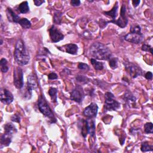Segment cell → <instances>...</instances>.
<instances>
[{
    "label": "cell",
    "mask_w": 153,
    "mask_h": 153,
    "mask_svg": "<svg viewBox=\"0 0 153 153\" xmlns=\"http://www.w3.org/2000/svg\"><path fill=\"white\" fill-rule=\"evenodd\" d=\"M14 56L16 62L19 65H26L29 62V54L23 41L20 39L16 44Z\"/></svg>",
    "instance_id": "1"
},
{
    "label": "cell",
    "mask_w": 153,
    "mask_h": 153,
    "mask_svg": "<svg viewBox=\"0 0 153 153\" xmlns=\"http://www.w3.org/2000/svg\"><path fill=\"white\" fill-rule=\"evenodd\" d=\"M90 55L98 60H109L111 57L110 50L105 45L100 42H94L89 49Z\"/></svg>",
    "instance_id": "2"
},
{
    "label": "cell",
    "mask_w": 153,
    "mask_h": 153,
    "mask_svg": "<svg viewBox=\"0 0 153 153\" xmlns=\"http://www.w3.org/2000/svg\"><path fill=\"white\" fill-rule=\"evenodd\" d=\"M124 39L133 44H139L143 40V35L141 32L139 25L134 24L131 26L130 30L124 36Z\"/></svg>",
    "instance_id": "3"
},
{
    "label": "cell",
    "mask_w": 153,
    "mask_h": 153,
    "mask_svg": "<svg viewBox=\"0 0 153 153\" xmlns=\"http://www.w3.org/2000/svg\"><path fill=\"white\" fill-rule=\"evenodd\" d=\"M38 106L40 112L45 117L49 118L50 120L51 121V123H55L56 121V120L54 116L53 112L51 111V109L47 104L46 100L42 97H39L38 99Z\"/></svg>",
    "instance_id": "4"
},
{
    "label": "cell",
    "mask_w": 153,
    "mask_h": 153,
    "mask_svg": "<svg viewBox=\"0 0 153 153\" xmlns=\"http://www.w3.org/2000/svg\"><path fill=\"white\" fill-rule=\"evenodd\" d=\"M105 109L106 111H116L120 108V104L114 99V96L112 93L106 92L105 94Z\"/></svg>",
    "instance_id": "5"
},
{
    "label": "cell",
    "mask_w": 153,
    "mask_h": 153,
    "mask_svg": "<svg viewBox=\"0 0 153 153\" xmlns=\"http://www.w3.org/2000/svg\"><path fill=\"white\" fill-rule=\"evenodd\" d=\"M124 65L125 66L126 71L130 75L132 78H135L138 76L142 75V69L136 65L130 62H125L124 63Z\"/></svg>",
    "instance_id": "6"
},
{
    "label": "cell",
    "mask_w": 153,
    "mask_h": 153,
    "mask_svg": "<svg viewBox=\"0 0 153 153\" xmlns=\"http://www.w3.org/2000/svg\"><path fill=\"white\" fill-rule=\"evenodd\" d=\"M108 23H113L114 24H116L117 26L121 28L125 27L128 23V20L126 16V6L125 5L123 4L121 8V12H120V17L117 20H111L110 21L107 22Z\"/></svg>",
    "instance_id": "7"
},
{
    "label": "cell",
    "mask_w": 153,
    "mask_h": 153,
    "mask_svg": "<svg viewBox=\"0 0 153 153\" xmlns=\"http://www.w3.org/2000/svg\"><path fill=\"white\" fill-rule=\"evenodd\" d=\"M13 82L15 87L20 89L23 87V73L20 67H16L13 72Z\"/></svg>",
    "instance_id": "8"
},
{
    "label": "cell",
    "mask_w": 153,
    "mask_h": 153,
    "mask_svg": "<svg viewBox=\"0 0 153 153\" xmlns=\"http://www.w3.org/2000/svg\"><path fill=\"white\" fill-rule=\"evenodd\" d=\"M49 32L51 40L53 42H57L64 38V35L54 25H53L49 29Z\"/></svg>",
    "instance_id": "9"
},
{
    "label": "cell",
    "mask_w": 153,
    "mask_h": 153,
    "mask_svg": "<svg viewBox=\"0 0 153 153\" xmlns=\"http://www.w3.org/2000/svg\"><path fill=\"white\" fill-rule=\"evenodd\" d=\"M98 111V106L96 103H91L87 106L84 111L83 114L84 116L88 118H92L96 116Z\"/></svg>",
    "instance_id": "10"
},
{
    "label": "cell",
    "mask_w": 153,
    "mask_h": 153,
    "mask_svg": "<svg viewBox=\"0 0 153 153\" xmlns=\"http://www.w3.org/2000/svg\"><path fill=\"white\" fill-rule=\"evenodd\" d=\"M84 91L82 90V87L79 86H77L71 93L70 97L72 100L78 103H80L81 102H82L84 98Z\"/></svg>",
    "instance_id": "11"
},
{
    "label": "cell",
    "mask_w": 153,
    "mask_h": 153,
    "mask_svg": "<svg viewBox=\"0 0 153 153\" xmlns=\"http://www.w3.org/2000/svg\"><path fill=\"white\" fill-rule=\"evenodd\" d=\"M1 100L4 103L8 105L11 103L14 99L13 95L12 93L6 88H2L1 90Z\"/></svg>",
    "instance_id": "12"
},
{
    "label": "cell",
    "mask_w": 153,
    "mask_h": 153,
    "mask_svg": "<svg viewBox=\"0 0 153 153\" xmlns=\"http://www.w3.org/2000/svg\"><path fill=\"white\" fill-rule=\"evenodd\" d=\"M38 87V84L35 76L33 75H30L27 76V96H31L32 91L36 89Z\"/></svg>",
    "instance_id": "13"
},
{
    "label": "cell",
    "mask_w": 153,
    "mask_h": 153,
    "mask_svg": "<svg viewBox=\"0 0 153 153\" xmlns=\"http://www.w3.org/2000/svg\"><path fill=\"white\" fill-rule=\"evenodd\" d=\"M7 16L10 22H14L16 23H19V22L20 20V17L15 14V13L13 11L11 8H7Z\"/></svg>",
    "instance_id": "14"
},
{
    "label": "cell",
    "mask_w": 153,
    "mask_h": 153,
    "mask_svg": "<svg viewBox=\"0 0 153 153\" xmlns=\"http://www.w3.org/2000/svg\"><path fill=\"white\" fill-rule=\"evenodd\" d=\"M12 134L4 133L1 137V145L2 148V146H8L11 142V139H12Z\"/></svg>",
    "instance_id": "15"
},
{
    "label": "cell",
    "mask_w": 153,
    "mask_h": 153,
    "mask_svg": "<svg viewBox=\"0 0 153 153\" xmlns=\"http://www.w3.org/2000/svg\"><path fill=\"white\" fill-rule=\"evenodd\" d=\"M118 8V2H117L114 5V7L112 8V10H111L109 11H105L103 13V14L105 16L111 17L112 19V20H115L116 17L117 16Z\"/></svg>",
    "instance_id": "16"
},
{
    "label": "cell",
    "mask_w": 153,
    "mask_h": 153,
    "mask_svg": "<svg viewBox=\"0 0 153 153\" xmlns=\"http://www.w3.org/2000/svg\"><path fill=\"white\" fill-rule=\"evenodd\" d=\"M124 100L128 103V105H131L135 103L136 102V97L133 95V94L130 91H127L123 96Z\"/></svg>",
    "instance_id": "17"
},
{
    "label": "cell",
    "mask_w": 153,
    "mask_h": 153,
    "mask_svg": "<svg viewBox=\"0 0 153 153\" xmlns=\"http://www.w3.org/2000/svg\"><path fill=\"white\" fill-rule=\"evenodd\" d=\"M65 51L66 53L71 54H76L78 52V46L75 44H69L65 45Z\"/></svg>",
    "instance_id": "18"
},
{
    "label": "cell",
    "mask_w": 153,
    "mask_h": 153,
    "mask_svg": "<svg viewBox=\"0 0 153 153\" xmlns=\"http://www.w3.org/2000/svg\"><path fill=\"white\" fill-rule=\"evenodd\" d=\"M4 128L5 133H7L12 135L17 132L16 128L14 127V126L12 123H8L5 124Z\"/></svg>",
    "instance_id": "19"
},
{
    "label": "cell",
    "mask_w": 153,
    "mask_h": 153,
    "mask_svg": "<svg viewBox=\"0 0 153 153\" xmlns=\"http://www.w3.org/2000/svg\"><path fill=\"white\" fill-rule=\"evenodd\" d=\"M87 121V129L88 133L90 134L91 136H94L95 134V123L94 121L92 120H90L89 121Z\"/></svg>",
    "instance_id": "20"
},
{
    "label": "cell",
    "mask_w": 153,
    "mask_h": 153,
    "mask_svg": "<svg viewBox=\"0 0 153 153\" xmlns=\"http://www.w3.org/2000/svg\"><path fill=\"white\" fill-rule=\"evenodd\" d=\"M19 10L22 14L27 13L29 11V7L27 1H24L22 2L19 5Z\"/></svg>",
    "instance_id": "21"
},
{
    "label": "cell",
    "mask_w": 153,
    "mask_h": 153,
    "mask_svg": "<svg viewBox=\"0 0 153 153\" xmlns=\"http://www.w3.org/2000/svg\"><path fill=\"white\" fill-rule=\"evenodd\" d=\"M19 24L23 28V29H29L31 26L30 22L27 20L26 18H22L19 22Z\"/></svg>",
    "instance_id": "22"
},
{
    "label": "cell",
    "mask_w": 153,
    "mask_h": 153,
    "mask_svg": "<svg viewBox=\"0 0 153 153\" xmlns=\"http://www.w3.org/2000/svg\"><path fill=\"white\" fill-rule=\"evenodd\" d=\"M90 61H91V63L93 66L94 67V68L96 70L100 71L103 68V65L102 62H98L94 59H91Z\"/></svg>",
    "instance_id": "23"
},
{
    "label": "cell",
    "mask_w": 153,
    "mask_h": 153,
    "mask_svg": "<svg viewBox=\"0 0 153 153\" xmlns=\"http://www.w3.org/2000/svg\"><path fill=\"white\" fill-rule=\"evenodd\" d=\"M8 62L5 58L1 59L0 61V66H1V70L2 72H7L8 70V67L7 65Z\"/></svg>",
    "instance_id": "24"
},
{
    "label": "cell",
    "mask_w": 153,
    "mask_h": 153,
    "mask_svg": "<svg viewBox=\"0 0 153 153\" xmlns=\"http://www.w3.org/2000/svg\"><path fill=\"white\" fill-rule=\"evenodd\" d=\"M140 149L142 152H147V151H151L153 150L152 145H149L148 142H143L141 145Z\"/></svg>",
    "instance_id": "25"
},
{
    "label": "cell",
    "mask_w": 153,
    "mask_h": 153,
    "mask_svg": "<svg viewBox=\"0 0 153 153\" xmlns=\"http://www.w3.org/2000/svg\"><path fill=\"white\" fill-rule=\"evenodd\" d=\"M57 89L55 88H53V87L50 88V89L48 90V94L50 96L52 101L53 100L55 102L57 100Z\"/></svg>",
    "instance_id": "26"
},
{
    "label": "cell",
    "mask_w": 153,
    "mask_h": 153,
    "mask_svg": "<svg viewBox=\"0 0 153 153\" xmlns=\"http://www.w3.org/2000/svg\"><path fill=\"white\" fill-rule=\"evenodd\" d=\"M144 130L146 133H153V125L152 123H146L144 126Z\"/></svg>",
    "instance_id": "27"
},
{
    "label": "cell",
    "mask_w": 153,
    "mask_h": 153,
    "mask_svg": "<svg viewBox=\"0 0 153 153\" xmlns=\"http://www.w3.org/2000/svg\"><path fill=\"white\" fill-rule=\"evenodd\" d=\"M62 19V13L59 11H57L54 13V22L55 23L60 25Z\"/></svg>",
    "instance_id": "28"
},
{
    "label": "cell",
    "mask_w": 153,
    "mask_h": 153,
    "mask_svg": "<svg viewBox=\"0 0 153 153\" xmlns=\"http://www.w3.org/2000/svg\"><path fill=\"white\" fill-rule=\"evenodd\" d=\"M109 64L112 69H115L117 67V59L115 57H111L109 59Z\"/></svg>",
    "instance_id": "29"
},
{
    "label": "cell",
    "mask_w": 153,
    "mask_h": 153,
    "mask_svg": "<svg viewBox=\"0 0 153 153\" xmlns=\"http://www.w3.org/2000/svg\"><path fill=\"white\" fill-rule=\"evenodd\" d=\"M76 79L78 82H81L83 84L86 83L88 81V78L86 76H82V75H78L76 77Z\"/></svg>",
    "instance_id": "30"
},
{
    "label": "cell",
    "mask_w": 153,
    "mask_h": 153,
    "mask_svg": "<svg viewBox=\"0 0 153 153\" xmlns=\"http://www.w3.org/2000/svg\"><path fill=\"white\" fill-rule=\"evenodd\" d=\"M78 68L79 69L82 71H88L89 70V66L88 65L84 63H79L78 65Z\"/></svg>",
    "instance_id": "31"
},
{
    "label": "cell",
    "mask_w": 153,
    "mask_h": 153,
    "mask_svg": "<svg viewBox=\"0 0 153 153\" xmlns=\"http://www.w3.org/2000/svg\"><path fill=\"white\" fill-rule=\"evenodd\" d=\"M142 50L145 51H150V53L152 54V48L149 45L144 44L142 47Z\"/></svg>",
    "instance_id": "32"
},
{
    "label": "cell",
    "mask_w": 153,
    "mask_h": 153,
    "mask_svg": "<svg viewBox=\"0 0 153 153\" xmlns=\"http://www.w3.org/2000/svg\"><path fill=\"white\" fill-rule=\"evenodd\" d=\"M11 120L12 121L16 122V123H20V117L19 114H14L11 116Z\"/></svg>",
    "instance_id": "33"
},
{
    "label": "cell",
    "mask_w": 153,
    "mask_h": 153,
    "mask_svg": "<svg viewBox=\"0 0 153 153\" xmlns=\"http://www.w3.org/2000/svg\"><path fill=\"white\" fill-rule=\"evenodd\" d=\"M71 4L74 7L79 6L80 5V1H79V0H72L71 1Z\"/></svg>",
    "instance_id": "34"
},
{
    "label": "cell",
    "mask_w": 153,
    "mask_h": 153,
    "mask_svg": "<svg viewBox=\"0 0 153 153\" xmlns=\"http://www.w3.org/2000/svg\"><path fill=\"white\" fill-rule=\"evenodd\" d=\"M48 78L50 79H55L57 78V75L55 73L53 72V73H51L48 75Z\"/></svg>",
    "instance_id": "35"
},
{
    "label": "cell",
    "mask_w": 153,
    "mask_h": 153,
    "mask_svg": "<svg viewBox=\"0 0 153 153\" xmlns=\"http://www.w3.org/2000/svg\"><path fill=\"white\" fill-rule=\"evenodd\" d=\"M145 77L147 79H151L152 78V72H147L145 75Z\"/></svg>",
    "instance_id": "36"
},
{
    "label": "cell",
    "mask_w": 153,
    "mask_h": 153,
    "mask_svg": "<svg viewBox=\"0 0 153 153\" xmlns=\"http://www.w3.org/2000/svg\"><path fill=\"white\" fill-rule=\"evenodd\" d=\"M34 4L36 6H40L42 3L44 2V1H40V0H35L33 1Z\"/></svg>",
    "instance_id": "37"
},
{
    "label": "cell",
    "mask_w": 153,
    "mask_h": 153,
    "mask_svg": "<svg viewBox=\"0 0 153 153\" xmlns=\"http://www.w3.org/2000/svg\"><path fill=\"white\" fill-rule=\"evenodd\" d=\"M140 2V1L139 0H134V1H132L133 5L134 7H136L137 6H138V5L139 4Z\"/></svg>",
    "instance_id": "38"
},
{
    "label": "cell",
    "mask_w": 153,
    "mask_h": 153,
    "mask_svg": "<svg viewBox=\"0 0 153 153\" xmlns=\"http://www.w3.org/2000/svg\"><path fill=\"white\" fill-rule=\"evenodd\" d=\"M2 39H1V45H2Z\"/></svg>",
    "instance_id": "39"
}]
</instances>
